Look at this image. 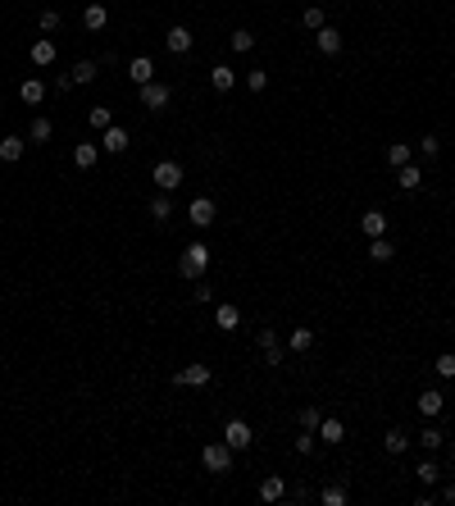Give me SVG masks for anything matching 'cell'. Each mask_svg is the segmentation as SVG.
I'll list each match as a JSON object with an SVG mask.
<instances>
[{"instance_id": "cell-25", "label": "cell", "mask_w": 455, "mask_h": 506, "mask_svg": "<svg viewBox=\"0 0 455 506\" xmlns=\"http://www.w3.org/2000/svg\"><path fill=\"white\" fill-rule=\"evenodd\" d=\"M151 219L155 224H169V219H174V197H169V192H155V197H151Z\"/></svg>"}, {"instance_id": "cell-15", "label": "cell", "mask_w": 455, "mask_h": 506, "mask_svg": "<svg viewBox=\"0 0 455 506\" xmlns=\"http://www.w3.org/2000/svg\"><path fill=\"white\" fill-rule=\"evenodd\" d=\"M419 447H423V451H428V456H437V451H442V447H446V433H442V429H437L433 419H428V424H423V429H419Z\"/></svg>"}, {"instance_id": "cell-18", "label": "cell", "mask_w": 455, "mask_h": 506, "mask_svg": "<svg viewBox=\"0 0 455 506\" xmlns=\"http://www.w3.org/2000/svg\"><path fill=\"white\" fill-rule=\"evenodd\" d=\"M396 188H401V192H419V188H423V169L414 165V160L396 169Z\"/></svg>"}, {"instance_id": "cell-6", "label": "cell", "mask_w": 455, "mask_h": 506, "mask_svg": "<svg viewBox=\"0 0 455 506\" xmlns=\"http://www.w3.org/2000/svg\"><path fill=\"white\" fill-rule=\"evenodd\" d=\"M210 379H214V370H210V365H183V370L174 374V383L178 388H205Z\"/></svg>"}, {"instance_id": "cell-29", "label": "cell", "mask_w": 455, "mask_h": 506, "mask_svg": "<svg viewBox=\"0 0 455 506\" xmlns=\"http://www.w3.org/2000/svg\"><path fill=\"white\" fill-rule=\"evenodd\" d=\"M391 255H396V246H391L387 237H369V260L373 264H387Z\"/></svg>"}, {"instance_id": "cell-12", "label": "cell", "mask_w": 455, "mask_h": 506, "mask_svg": "<svg viewBox=\"0 0 455 506\" xmlns=\"http://www.w3.org/2000/svg\"><path fill=\"white\" fill-rule=\"evenodd\" d=\"M68 78H73V87H91L100 78V60H77V64L68 69Z\"/></svg>"}, {"instance_id": "cell-7", "label": "cell", "mask_w": 455, "mask_h": 506, "mask_svg": "<svg viewBox=\"0 0 455 506\" xmlns=\"http://www.w3.org/2000/svg\"><path fill=\"white\" fill-rule=\"evenodd\" d=\"M255 347H260L264 365H282V342H278V333H273V329H260V333H255Z\"/></svg>"}, {"instance_id": "cell-4", "label": "cell", "mask_w": 455, "mask_h": 506, "mask_svg": "<svg viewBox=\"0 0 455 506\" xmlns=\"http://www.w3.org/2000/svg\"><path fill=\"white\" fill-rule=\"evenodd\" d=\"M201 465H205L210 474H228L232 470V447H228V442H210V447L201 451Z\"/></svg>"}, {"instance_id": "cell-13", "label": "cell", "mask_w": 455, "mask_h": 506, "mask_svg": "<svg viewBox=\"0 0 455 506\" xmlns=\"http://www.w3.org/2000/svg\"><path fill=\"white\" fill-rule=\"evenodd\" d=\"M55 55H59V51H55V42H50V37H37V42H32V51H28V60H32L37 69H50V64H55Z\"/></svg>"}, {"instance_id": "cell-22", "label": "cell", "mask_w": 455, "mask_h": 506, "mask_svg": "<svg viewBox=\"0 0 455 506\" xmlns=\"http://www.w3.org/2000/svg\"><path fill=\"white\" fill-rule=\"evenodd\" d=\"M282 497H287V479H282V474H264L260 502H282Z\"/></svg>"}, {"instance_id": "cell-42", "label": "cell", "mask_w": 455, "mask_h": 506, "mask_svg": "<svg viewBox=\"0 0 455 506\" xmlns=\"http://www.w3.org/2000/svg\"><path fill=\"white\" fill-rule=\"evenodd\" d=\"M315 442H319V433L301 429V438H296V456H310V451H315Z\"/></svg>"}, {"instance_id": "cell-5", "label": "cell", "mask_w": 455, "mask_h": 506, "mask_svg": "<svg viewBox=\"0 0 455 506\" xmlns=\"http://www.w3.org/2000/svg\"><path fill=\"white\" fill-rule=\"evenodd\" d=\"M223 442H228L232 451H246L250 442H255V433H250L246 419H228V424H223Z\"/></svg>"}, {"instance_id": "cell-46", "label": "cell", "mask_w": 455, "mask_h": 506, "mask_svg": "<svg viewBox=\"0 0 455 506\" xmlns=\"http://www.w3.org/2000/svg\"><path fill=\"white\" fill-rule=\"evenodd\" d=\"M451 451H455V438H451Z\"/></svg>"}, {"instance_id": "cell-37", "label": "cell", "mask_w": 455, "mask_h": 506, "mask_svg": "<svg viewBox=\"0 0 455 506\" xmlns=\"http://www.w3.org/2000/svg\"><path fill=\"white\" fill-rule=\"evenodd\" d=\"M387 165H391V169L410 165V146H405V142H391V146H387Z\"/></svg>"}, {"instance_id": "cell-8", "label": "cell", "mask_w": 455, "mask_h": 506, "mask_svg": "<svg viewBox=\"0 0 455 506\" xmlns=\"http://www.w3.org/2000/svg\"><path fill=\"white\" fill-rule=\"evenodd\" d=\"M442 410H446V392H442V388H423V392H419V415L423 419H437Z\"/></svg>"}, {"instance_id": "cell-36", "label": "cell", "mask_w": 455, "mask_h": 506, "mask_svg": "<svg viewBox=\"0 0 455 506\" xmlns=\"http://www.w3.org/2000/svg\"><path fill=\"white\" fill-rule=\"evenodd\" d=\"M319 502H324V506H346L351 497H346V488H342V484H328L324 493H319Z\"/></svg>"}, {"instance_id": "cell-1", "label": "cell", "mask_w": 455, "mask_h": 506, "mask_svg": "<svg viewBox=\"0 0 455 506\" xmlns=\"http://www.w3.org/2000/svg\"><path fill=\"white\" fill-rule=\"evenodd\" d=\"M205 269H210V246L205 242H192L183 255H178V274L192 278V283H196V278H205Z\"/></svg>"}, {"instance_id": "cell-30", "label": "cell", "mask_w": 455, "mask_h": 506, "mask_svg": "<svg viewBox=\"0 0 455 506\" xmlns=\"http://www.w3.org/2000/svg\"><path fill=\"white\" fill-rule=\"evenodd\" d=\"M287 347H292L296 356H305L310 347H315V329H292L287 333Z\"/></svg>"}, {"instance_id": "cell-35", "label": "cell", "mask_w": 455, "mask_h": 506, "mask_svg": "<svg viewBox=\"0 0 455 506\" xmlns=\"http://www.w3.org/2000/svg\"><path fill=\"white\" fill-rule=\"evenodd\" d=\"M301 28H310V33L328 28V23H324V5H310V10H301Z\"/></svg>"}, {"instance_id": "cell-10", "label": "cell", "mask_w": 455, "mask_h": 506, "mask_svg": "<svg viewBox=\"0 0 455 506\" xmlns=\"http://www.w3.org/2000/svg\"><path fill=\"white\" fill-rule=\"evenodd\" d=\"M187 219H192V228H210V224H214V201L196 197L192 206H187Z\"/></svg>"}, {"instance_id": "cell-27", "label": "cell", "mask_w": 455, "mask_h": 506, "mask_svg": "<svg viewBox=\"0 0 455 506\" xmlns=\"http://www.w3.org/2000/svg\"><path fill=\"white\" fill-rule=\"evenodd\" d=\"M19 100H23V105H41V100H46V82H41V78H28V82L19 87Z\"/></svg>"}, {"instance_id": "cell-44", "label": "cell", "mask_w": 455, "mask_h": 506, "mask_svg": "<svg viewBox=\"0 0 455 506\" xmlns=\"http://www.w3.org/2000/svg\"><path fill=\"white\" fill-rule=\"evenodd\" d=\"M192 301H201V306H210V301H214V287H210V283H201V278H196V287H192Z\"/></svg>"}, {"instance_id": "cell-33", "label": "cell", "mask_w": 455, "mask_h": 506, "mask_svg": "<svg viewBox=\"0 0 455 506\" xmlns=\"http://www.w3.org/2000/svg\"><path fill=\"white\" fill-rule=\"evenodd\" d=\"M382 447H387L391 456H401V451L410 447V433H405V429H387V433H382Z\"/></svg>"}, {"instance_id": "cell-47", "label": "cell", "mask_w": 455, "mask_h": 506, "mask_svg": "<svg viewBox=\"0 0 455 506\" xmlns=\"http://www.w3.org/2000/svg\"><path fill=\"white\" fill-rule=\"evenodd\" d=\"M451 329H455V319H451Z\"/></svg>"}, {"instance_id": "cell-45", "label": "cell", "mask_w": 455, "mask_h": 506, "mask_svg": "<svg viewBox=\"0 0 455 506\" xmlns=\"http://www.w3.org/2000/svg\"><path fill=\"white\" fill-rule=\"evenodd\" d=\"M0 82H5V69H0Z\"/></svg>"}, {"instance_id": "cell-34", "label": "cell", "mask_w": 455, "mask_h": 506, "mask_svg": "<svg viewBox=\"0 0 455 506\" xmlns=\"http://www.w3.org/2000/svg\"><path fill=\"white\" fill-rule=\"evenodd\" d=\"M87 123H91V128H96V132H105L109 123H114V114H109V105H91V110H87Z\"/></svg>"}, {"instance_id": "cell-21", "label": "cell", "mask_w": 455, "mask_h": 506, "mask_svg": "<svg viewBox=\"0 0 455 506\" xmlns=\"http://www.w3.org/2000/svg\"><path fill=\"white\" fill-rule=\"evenodd\" d=\"M105 23H109V10L100 5V0H91L87 10H82V28H87V33H100Z\"/></svg>"}, {"instance_id": "cell-3", "label": "cell", "mask_w": 455, "mask_h": 506, "mask_svg": "<svg viewBox=\"0 0 455 506\" xmlns=\"http://www.w3.org/2000/svg\"><path fill=\"white\" fill-rule=\"evenodd\" d=\"M137 100H141V105H146V110H155V114H160L164 105L174 100V87H169V82H160V78H155V82H146V87H137Z\"/></svg>"}, {"instance_id": "cell-9", "label": "cell", "mask_w": 455, "mask_h": 506, "mask_svg": "<svg viewBox=\"0 0 455 506\" xmlns=\"http://www.w3.org/2000/svg\"><path fill=\"white\" fill-rule=\"evenodd\" d=\"M128 142H132L128 128H119V123H109V128L100 132V151H109V155H123V151H128Z\"/></svg>"}, {"instance_id": "cell-28", "label": "cell", "mask_w": 455, "mask_h": 506, "mask_svg": "<svg viewBox=\"0 0 455 506\" xmlns=\"http://www.w3.org/2000/svg\"><path fill=\"white\" fill-rule=\"evenodd\" d=\"M50 137H55V123L46 119V114H37V119L28 123V142H37V146H41V142H50Z\"/></svg>"}, {"instance_id": "cell-24", "label": "cell", "mask_w": 455, "mask_h": 506, "mask_svg": "<svg viewBox=\"0 0 455 506\" xmlns=\"http://www.w3.org/2000/svg\"><path fill=\"white\" fill-rule=\"evenodd\" d=\"M346 438V424H342V419H319V442H328V447H337V442Z\"/></svg>"}, {"instance_id": "cell-31", "label": "cell", "mask_w": 455, "mask_h": 506, "mask_svg": "<svg viewBox=\"0 0 455 506\" xmlns=\"http://www.w3.org/2000/svg\"><path fill=\"white\" fill-rule=\"evenodd\" d=\"M414 474H419V484H423V488L442 484V465H437L433 456H428V461H419V470H414Z\"/></svg>"}, {"instance_id": "cell-26", "label": "cell", "mask_w": 455, "mask_h": 506, "mask_svg": "<svg viewBox=\"0 0 455 506\" xmlns=\"http://www.w3.org/2000/svg\"><path fill=\"white\" fill-rule=\"evenodd\" d=\"M214 324H219L223 333H237V324H241V310L232 306V301H223V306L214 310Z\"/></svg>"}, {"instance_id": "cell-43", "label": "cell", "mask_w": 455, "mask_h": 506, "mask_svg": "<svg viewBox=\"0 0 455 506\" xmlns=\"http://www.w3.org/2000/svg\"><path fill=\"white\" fill-rule=\"evenodd\" d=\"M246 87L250 91H264V87H269V73H264V69H250V73H246Z\"/></svg>"}, {"instance_id": "cell-32", "label": "cell", "mask_w": 455, "mask_h": 506, "mask_svg": "<svg viewBox=\"0 0 455 506\" xmlns=\"http://www.w3.org/2000/svg\"><path fill=\"white\" fill-rule=\"evenodd\" d=\"M228 46H232L237 55H250V51H255V33H250V28H237V33L228 37Z\"/></svg>"}, {"instance_id": "cell-2", "label": "cell", "mask_w": 455, "mask_h": 506, "mask_svg": "<svg viewBox=\"0 0 455 506\" xmlns=\"http://www.w3.org/2000/svg\"><path fill=\"white\" fill-rule=\"evenodd\" d=\"M183 165H178V160H155V169H151V183H155V188H160V192H178V188H183Z\"/></svg>"}, {"instance_id": "cell-11", "label": "cell", "mask_w": 455, "mask_h": 506, "mask_svg": "<svg viewBox=\"0 0 455 506\" xmlns=\"http://www.w3.org/2000/svg\"><path fill=\"white\" fill-rule=\"evenodd\" d=\"M164 46H169L174 55H187V51H192V28H187V23H174V28L164 33Z\"/></svg>"}, {"instance_id": "cell-38", "label": "cell", "mask_w": 455, "mask_h": 506, "mask_svg": "<svg viewBox=\"0 0 455 506\" xmlns=\"http://www.w3.org/2000/svg\"><path fill=\"white\" fill-rule=\"evenodd\" d=\"M419 151L428 155V160H437V151H442V137H437V132H423V137H419Z\"/></svg>"}, {"instance_id": "cell-20", "label": "cell", "mask_w": 455, "mask_h": 506, "mask_svg": "<svg viewBox=\"0 0 455 506\" xmlns=\"http://www.w3.org/2000/svg\"><path fill=\"white\" fill-rule=\"evenodd\" d=\"M315 46H319V55H342V33L337 28H319Z\"/></svg>"}, {"instance_id": "cell-14", "label": "cell", "mask_w": 455, "mask_h": 506, "mask_svg": "<svg viewBox=\"0 0 455 506\" xmlns=\"http://www.w3.org/2000/svg\"><path fill=\"white\" fill-rule=\"evenodd\" d=\"M96 160H100V142H77L73 146V165L87 174V169H96Z\"/></svg>"}, {"instance_id": "cell-23", "label": "cell", "mask_w": 455, "mask_h": 506, "mask_svg": "<svg viewBox=\"0 0 455 506\" xmlns=\"http://www.w3.org/2000/svg\"><path fill=\"white\" fill-rule=\"evenodd\" d=\"M128 78L137 82V87H146V82H155V60H146V55H137L128 64Z\"/></svg>"}, {"instance_id": "cell-41", "label": "cell", "mask_w": 455, "mask_h": 506, "mask_svg": "<svg viewBox=\"0 0 455 506\" xmlns=\"http://www.w3.org/2000/svg\"><path fill=\"white\" fill-rule=\"evenodd\" d=\"M319 419H324V410H319V406H305V410H301V429L319 433Z\"/></svg>"}, {"instance_id": "cell-19", "label": "cell", "mask_w": 455, "mask_h": 506, "mask_svg": "<svg viewBox=\"0 0 455 506\" xmlns=\"http://www.w3.org/2000/svg\"><path fill=\"white\" fill-rule=\"evenodd\" d=\"M210 87H214L219 96H228V91L237 87V73H232L228 64H214V69H210Z\"/></svg>"}, {"instance_id": "cell-17", "label": "cell", "mask_w": 455, "mask_h": 506, "mask_svg": "<svg viewBox=\"0 0 455 506\" xmlns=\"http://www.w3.org/2000/svg\"><path fill=\"white\" fill-rule=\"evenodd\" d=\"M23 151H28V137H0V160H5V165H19L23 160Z\"/></svg>"}, {"instance_id": "cell-16", "label": "cell", "mask_w": 455, "mask_h": 506, "mask_svg": "<svg viewBox=\"0 0 455 506\" xmlns=\"http://www.w3.org/2000/svg\"><path fill=\"white\" fill-rule=\"evenodd\" d=\"M360 228H364V237H387V215L382 210H364L360 215Z\"/></svg>"}, {"instance_id": "cell-39", "label": "cell", "mask_w": 455, "mask_h": 506, "mask_svg": "<svg viewBox=\"0 0 455 506\" xmlns=\"http://www.w3.org/2000/svg\"><path fill=\"white\" fill-rule=\"evenodd\" d=\"M433 370H437L442 379H455V352H442V356L433 361Z\"/></svg>"}, {"instance_id": "cell-40", "label": "cell", "mask_w": 455, "mask_h": 506, "mask_svg": "<svg viewBox=\"0 0 455 506\" xmlns=\"http://www.w3.org/2000/svg\"><path fill=\"white\" fill-rule=\"evenodd\" d=\"M37 23H41V33H59L64 14H59V10H41V19H37Z\"/></svg>"}]
</instances>
